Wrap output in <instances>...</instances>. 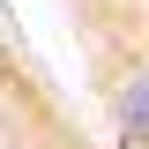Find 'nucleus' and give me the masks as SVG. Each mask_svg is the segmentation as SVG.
<instances>
[{
	"label": "nucleus",
	"instance_id": "nucleus-1",
	"mask_svg": "<svg viewBox=\"0 0 149 149\" xmlns=\"http://www.w3.org/2000/svg\"><path fill=\"white\" fill-rule=\"evenodd\" d=\"M112 119H119V142L127 149H149V60H134L112 90Z\"/></svg>",
	"mask_w": 149,
	"mask_h": 149
}]
</instances>
